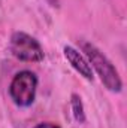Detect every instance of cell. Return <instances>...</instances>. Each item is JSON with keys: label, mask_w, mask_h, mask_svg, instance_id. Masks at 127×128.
Segmentation results:
<instances>
[{"label": "cell", "mask_w": 127, "mask_h": 128, "mask_svg": "<svg viewBox=\"0 0 127 128\" xmlns=\"http://www.w3.org/2000/svg\"><path fill=\"white\" fill-rule=\"evenodd\" d=\"M11 52L21 61L37 63L43 60V49L40 43L26 33L17 32L11 37Z\"/></svg>", "instance_id": "obj_3"}, {"label": "cell", "mask_w": 127, "mask_h": 128, "mask_svg": "<svg viewBox=\"0 0 127 128\" xmlns=\"http://www.w3.org/2000/svg\"><path fill=\"white\" fill-rule=\"evenodd\" d=\"M37 90V76L30 70H23L17 73L9 85L11 98L17 106L29 107L33 104Z\"/></svg>", "instance_id": "obj_2"}, {"label": "cell", "mask_w": 127, "mask_h": 128, "mask_svg": "<svg viewBox=\"0 0 127 128\" xmlns=\"http://www.w3.org/2000/svg\"><path fill=\"white\" fill-rule=\"evenodd\" d=\"M63 52H64V57L67 58V61L72 64V67L81 76H84L87 80H93V68H91V66L76 49H73L72 46H64Z\"/></svg>", "instance_id": "obj_4"}, {"label": "cell", "mask_w": 127, "mask_h": 128, "mask_svg": "<svg viewBox=\"0 0 127 128\" xmlns=\"http://www.w3.org/2000/svg\"><path fill=\"white\" fill-rule=\"evenodd\" d=\"M70 104H72V112H73L75 121L78 124H84L85 122V113H84V106H82L81 97L78 96V94H72Z\"/></svg>", "instance_id": "obj_5"}, {"label": "cell", "mask_w": 127, "mask_h": 128, "mask_svg": "<svg viewBox=\"0 0 127 128\" xmlns=\"http://www.w3.org/2000/svg\"><path fill=\"white\" fill-rule=\"evenodd\" d=\"M34 128H60V127H57L55 124H49V122H43V124H39V125H36Z\"/></svg>", "instance_id": "obj_6"}, {"label": "cell", "mask_w": 127, "mask_h": 128, "mask_svg": "<svg viewBox=\"0 0 127 128\" xmlns=\"http://www.w3.org/2000/svg\"><path fill=\"white\" fill-rule=\"evenodd\" d=\"M46 2H48L52 8H58V6H60V0H46Z\"/></svg>", "instance_id": "obj_7"}, {"label": "cell", "mask_w": 127, "mask_h": 128, "mask_svg": "<svg viewBox=\"0 0 127 128\" xmlns=\"http://www.w3.org/2000/svg\"><path fill=\"white\" fill-rule=\"evenodd\" d=\"M82 49L85 52V55L90 60V66L94 67V70L97 72V74L100 76L103 85L114 92H120L123 88V82L118 76V72L115 70V67L112 66V63L106 58V55H103V52H100L94 45L84 42L82 43Z\"/></svg>", "instance_id": "obj_1"}]
</instances>
